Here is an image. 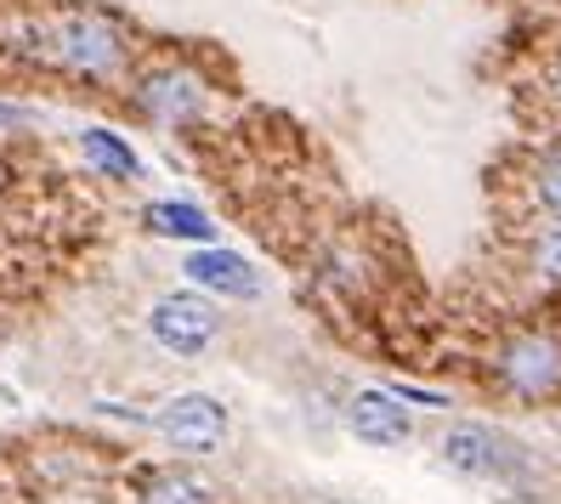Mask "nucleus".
Segmentation results:
<instances>
[{
    "label": "nucleus",
    "instance_id": "1",
    "mask_svg": "<svg viewBox=\"0 0 561 504\" xmlns=\"http://www.w3.org/2000/svg\"><path fill=\"white\" fill-rule=\"evenodd\" d=\"M28 41H35L28 46L35 57H46L51 69L80 75V80H114V75H125V57H130L125 28L103 12H57Z\"/></svg>",
    "mask_w": 561,
    "mask_h": 504
},
{
    "label": "nucleus",
    "instance_id": "2",
    "mask_svg": "<svg viewBox=\"0 0 561 504\" xmlns=\"http://www.w3.org/2000/svg\"><path fill=\"white\" fill-rule=\"evenodd\" d=\"M443 465L459 470V477H477V482H500V477H516L522 470V448L511 443L505 431H493L482 420H459L443 431V443H437Z\"/></svg>",
    "mask_w": 561,
    "mask_h": 504
},
{
    "label": "nucleus",
    "instance_id": "3",
    "mask_svg": "<svg viewBox=\"0 0 561 504\" xmlns=\"http://www.w3.org/2000/svg\"><path fill=\"white\" fill-rule=\"evenodd\" d=\"M148 329H153V341H159L164 352H171V357H199V352L216 341L221 312L205 300V289H182V295L153 300Z\"/></svg>",
    "mask_w": 561,
    "mask_h": 504
},
{
    "label": "nucleus",
    "instance_id": "4",
    "mask_svg": "<svg viewBox=\"0 0 561 504\" xmlns=\"http://www.w3.org/2000/svg\"><path fill=\"white\" fill-rule=\"evenodd\" d=\"M159 436L182 454H216L227 443V409L210 391H187L159 409Z\"/></svg>",
    "mask_w": 561,
    "mask_h": 504
},
{
    "label": "nucleus",
    "instance_id": "5",
    "mask_svg": "<svg viewBox=\"0 0 561 504\" xmlns=\"http://www.w3.org/2000/svg\"><path fill=\"white\" fill-rule=\"evenodd\" d=\"M500 375L516 397L545 402L561 386V341H550V334H516L500 357Z\"/></svg>",
    "mask_w": 561,
    "mask_h": 504
},
{
    "label": "nucleus",
    "instance_id": "6",
    "mask_svg": "<svg viewBox=\"0 0 561 504\" xmlns=\"http://www.w3.org/2000/svg\"><path fill=\"white\" fill-rule=\"evenodd\" d=\"M346 431L363 448H403L409 431H414V420L403 409V391H380V386L357 391L352 409H346Z\"/></svg>",
    "mask_w": 561,
    "mask_h": 504
},
{
    "label": "nucleus",
    "instance_id": "7",
    "mask_svg": "<svg viewBox=\"0 0 561 504\" xmlns=\"http://www.w3.org/2000/svg\"><path fill=\"white\" fill-rule=\"evenodd\" d=\"M137 108L153 125H187L205 114V80L187 75V69H159L137 85Z\"/></svg>",
    "mask_w": 561,
    "mask_h": 504
},
{
    "label": "nucleus",
    "instance_id": "8",
    "mask_svg": "<svg viewBox=\"0 0 561 504\" xmlns=\"http://www.w3.org/2000/svg\"><path fill=\"white\" fill-rule=\"evenodd\" d=\"M182 273H187L193 284H199V289H210V295H233V300H244V295H255V289H261L255 266H250L244 255H233V250H216V244L193 250V255L182 261Z\"/></svg>",
    "mask_w": 561,
    "mask_h": 504
},
{
    "label": "nucleus",
    "instance_id": "9",
    "mask_svg": "<svg viewBox=\"0 0 561 504\" xmlns=\"http://www.w3.org/2000/svg\"><path fill=\"white\" fill-rule=\"evenodd\" d=\"M80 153H85V159H91L103 176H114V182H137V176H142V159H137V148H130L125 137H114V130H103V125L80 130Z\"/></svg>",
    "mask_w": 561,
    "mask_h": 504
},
{
    "label": "nucleus",
    "instance_id": "10",
    "mask_svg": "<svg viewBox=\"0 0 561 504\" xmlns=\"http://www.w3.org/2000/svg\"><path fill=\"white\" fill-rule=\"evenodd\" d=\"M142 221L153 232H164V239H187V244H210L216 239V221L199 205H182V198H159V205H148Z\"/></svg>",
    "mask_w": 561,
    "mask_h": 504
},
{
    "label": "nucleus",
    "instance_id": "11",
    "mask_svg": "<svg viewBox=\"0 0 561 504\" xmlns=\"http://www.w3.org/2000/svg\"><path fill=\"white\" fill-rule=\"evenodd\" d=\"M142 504H210V488L199 477H187V470H164L142 488Z\"/></svg>",
    "mask_w": 561,
    "mask_h": 504
},
{
    "label": "nucleus",
    "instance_id": "12",
    "mask_svg": "<svg viewBox=\"0 0 561 504\" xmlns=\"http://www.w3.org/2000/svg\"><path fill=\"white\" fill-rule=\"evenodd\" d=\"M534 187H539V205H545V216H556V221H561V148H550V153H545V164H539Z\"/></svg>",
    "mask_w": 561,
    "mask_h": 504
},
{
    "label": "nucleus",
    "instance_id": "13",
    "mask_svg": "<svg viewBox=\"0 0 561 504\" xmlns=\"http://www.w3.org/2000/svg\"><path fill=\"white\" fill-rule=\"evenodd\" d=\"M534 266H539V278H561V221L550 216V227L534 239Z\"/></svg>",
    "mask_w": 561,
    "mask_h": 504
},
{
    "label": "nucleus",
    "instance_id": "14",
    "mask_svg": "<svg viewBox=\"0 0 561 504\" xmlns=\"http://www.w3.org/2000/svg\"><path fill=\"white\" fill-rule=\"evenodd\" d=\"M556 85H561V69H556Z\"/></svg>",
    "mask_w": 561,
    "mask_h": 504
}]
</instances>
